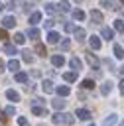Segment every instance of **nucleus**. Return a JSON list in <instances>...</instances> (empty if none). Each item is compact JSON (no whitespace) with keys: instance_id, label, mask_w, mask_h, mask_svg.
I'll return each mask as SVG.
<instances>
[{"instance_id":"12","label":"nucleus","mask_w":124,"mask_h":126,"mask_svg":"<svg viewBox=\"0 0 124 126\" xmlns=\"http://www.w3.org/2000/svg\"><path fill=\"white\" fill-rule=\"evenodd\" d=\"M39 22H41V12H31V16H30V24L35 26V24H39Z\"/></svg>"},{"instance_id":"1","label":"nucleus","mask_w":124,"mask_h":126,"mask_svg":"<svg viewBox=\"0 0 124 126\" xmlns=\"http://www.w3.org/2000/svg\"><path fill=\"white\" fill-rule=\"evenodd\" d=\"M51 120H53L55 126H71V124L75 122V116L69 114V112H55V114L51 116Z\"/></svg>"},{"instance_id":"8","label":"nucleus","mask_w":124,"mask_h":126,"mask_svg":"<svg viewBox=\"0 0 124 126\" xmlns=\"http://www.w3.org/2000/svg\"><path fill=\"white\" fill-rule=\"evenodd\" d=\"M6 96H8V100H12V102H18V100H20V93L14 91V89H8V91H6Z\"/></svg>"},{"instance_id":"13","label":"nucleus","mask_w":124,"mask_h":126,"mask_svg":"<svg viewBox=\"0 0 124 126\" xmlns=\"http://www.w3.org/2000/svg\"><path fill=\"white\" fill-rule=\"evenodd\" d=\"M51 63H53L55 67H63V63H65V57H63V55H53V57H51Z\"/></svg>"},{"instance_id":"9","label":"nucleus","mask_w":124,"mask_h":126,"mask_svg":"<svg viewBox=\"0 0 124 126\" xmlns=\"http://www.w3.org/2000/svg\"><path fill=\"white\" fill-rule=\"evenodd\" d=\"M75 116H79L81 120H89V118H91V112H89L87 108H77V112H75Z\"/></svg>"},{"instance_id":"35","label":"nucleus","mask_w":124,"mask_h":126,"mask_svg":"<svg viewBox=\"0 0 124 126\" xmlns=\"http://www.w3.org/2000/svg\"><path fill=\"white\" fill-rule=\"evenodd\" d=\"M4 114H6V116H14V114H16V108H14V106H6V108H4Z\"/></svg>"},{"instance_id":"45","label":"nucleus","mask_w":124,"mask_h":126,"mask_svg":"<svg viewBox=\"0 0 124 126\" xmlns=\"http://www.w3.org/2000/svg\"><path fill=\"white\" fill-rule=\"evenodd\" d=\"M2 10H4V4H2V2H0V12H2Z\"/></svg>"},{"instance_id":"25","label":"nucleus","mask_w":124,"mask_h":126,"mask_svg":"<svg viewBox=\"0 0 124 126\" xmlns=\"http://www.w3.org/2000/svg\"><path fill=\"white\" fill-rule=\"evenodd\" d=\"M71 14H73V18H75V20H79V22H81V20H85V12H83L81 8H77V10H73Z\"/></svg>"},{"instance_id":"31","label":"nucleus","mask_w":124,"mask_h":126,"mask_svg":"<svg viewBox=\"0 0 124 126\" xmlns=\"http://www.w3.org/2000/svg\"><path fill=\"white\" fill-rule=\"evenodd\" d=\"M22 59H24L26 63H33V55H31V51H22Z\"/></svg>"},{"instance_id":"6","label":"nucleus","mask_w":124,"mask_h":126,"mask_svg":"<svg viewBox=\"0 0 124 126\" xmlns=\"http://www.w3.org/2000/svg\"><path fill=\"white\" fill-rule=\"evenodd\" d=\"M100 35L110 41V39H114V30H112V28H102V30H100Z\"/></svg>"},{"instance_id":"20","label":"nucleus","mask_w":124,"mask_h":126,"mask_svg":"<svg viewBox=\"0 0 124 126\" xmlns=\"http://www.w3.org/2000/svg\"><path fill=\"white\" fill-rule=\"evenodd\" d=\"M73 33H75V37H77V41H83V39H85V35H87L83 28H75V32H73Z\"/></svg>"},{"instance_id":"10","label":"nucleus","mask_w":124,"mask_h":126,"mask_svg":"<svg viewBox=\"0 0 124 126\" xmlns=\"http://www.w3.org/2000/svg\"><path fill=\"white\" fill-rule=\"evenodd\" d=\"M4 53H8V55H16L18 49H16L14 43H8V41H6V43H4Z\"/></svg>"},{"instance_id":"28","label":"nucleus","mask_w":124,"mask_h":126,"mask_svg":"<svg viewBox=\"0 0 124 126\" xmlns=\"http://www.w3.org/2000/svg\"><path fill=\"white\" fill-rule=\"evenodd\" d=\"M81 87L87 89V91H91V89H94V81H93V79H85V81L81 83Z\"/></svg>"},{"instance_id":"46","label":"nucleus","mask_w":124,"mask_h":126,"mask_svg":"<svg viewBox=\"0 0 124 126\" xmlns=\"http://www.w3.org/2000/svg\"><path fill=\"white\" fill-rule=\"evenodd\" d=\"M75 2H77V4H79V2H83V0H75Z\"/></svg>"},{"instance_id":"30","label":"nucleus","mask_w":124,"mask_h":126,"mask_svg":"<svg viewBox=\"0 0 124 126\" xmlns=\"http://www.w3.org/2000/svg\"><path fill=\"white\" fill-rule=\"evenodd\" d=\"M114 55H116L118 59H122V57H124V49H122V45L114 43Z\"/></svg>"},{"instance_id":"44","label":"nucleus","mask_w":124,"mask_h":126,"mask_svg":"<svg viewBox=\"0 0 124 126\" xmlns=\"http://www.w3.org/2000/svg\"><path fill=\"white\" fill-rule=\"evenodd\" d=\"M4 67H6V65H4V61H2V59H0V73H2V71H4Z\"/></svg>"},{"instance_id":"29","label":"nucleus","mask_w":124,"mask_h":126,"mask_svg":"<svg viewBox=\"0 0 124 126\" xmlns=\"http://www.w3.org/2000/svg\"><path fill=\"white\" fill-rule=\"evenodd\" d=\"M45 12H47V14H57V12H59V8H57L55 4H51V2H49V4H45Z\"/></svg>"},{"instance_id":"27","label":"nucleus","mask_w":124,"mask_h":126,"mask_svg":"<svg viewBox=\"0 0 124 126\" xmlns=\"http://www.w3.org/2000/svg\"><path fill=\"white\" fill-rule=\"evenodd\" d=\"M8 69L18 73V69H20V61H18V59H12V61H8Z\"/></svg>"},{"instance_id":"36","label":"nucleus","mask_w":124,"mask_h":126,"mask_svg":"<svg viewBox=\"0 0 124 126\" xmlns=\"http://www.w3.org/2000/svg\"><path fill=\"white\" fill-rule=\"evenodd\" d=\"M57 8H59V12H61V10H63V12H69V10H71V6H69L67 2H61V4L57 6Z\"/></svg>"},{"instance_id":"34","label":"nucleus","mask_w":124,"mask_h":126,"mask_svg":"<svg viewBox=\"0 0 124 126\" xmlns=\"http://www.w3.org/2000/svg\"><path fill=\"white\" fill-rule=\"evenodd\" d=\"M71 49V39H63L61 41V51H69Z\"/></svg>"},{"instance_id":"19","label":"nucleus","mask_w":124,"mask_h":126,"mask_svg":"<svg viewBox=\"0 0 124 126\" xmlns=\"http://www.w3.org/2000/svg\"><path fill=\"white\" fill-rule=\"evenodd\" d=\"M41 89H43V93H53V91H55V87H53L51 81H43V83H41Z\"/></svg>"},{"instance_id":"11","label":"nucleus","mask_w":124,"mask_h":126,"mask_svg":"<svg viewBox=\"0 0 124 126\" xmlns=\"http://www.w3.org/2000/svg\"><path fill=\"white\" fill-rule=\"evenodd\" d=\"M31 112L35 116H47V108L45 106H31Z\"/></svg>"},{"instance_id":"17","label":"nucleus","mask_w":124,"mask_h":126,"mask_svg":"<svg viewBox=\"0 0 124 126\" xmlns=\"http://www.w3.org/2000/svg\"><path fill=\"white\" fill-rule=\"evenodd\" d=\"M59 37H61V35H59L57 32H49V33H47V43H57Z\"/></svg>"},{"instance_id":"50","label":"nucleus","mask_w":124,"mask_h":126,"mask_svg":"<svg viewBox=\"0 0 124 126\" xmlns=\"http://www.w3.org/2000/svg\"><path fill=\"white\" fill-rule=\"evenodd\" d=\"M33 2H37V0H33Z\"/></svg>"},{"instance_id":"16","label":"nucleus","mask_w":124,"mask_h":126,"mask_svg":"<svg viewBox=\"0 0 124 126\" xmlns=\"http://www.w3.org/2000/svg\"><path fill=\"white\" fill-rule=\"evenodd\" d=\"M24 41H26V33H22V32L14 33V43H16V45H22Z\"/></svg>"},{"instance_id":"23","label":"nucleus","mask_w":124,"mask_h":126,"mask_svg":"<svg viewBox=\"0 0 124 126\" xmlns=\"http://www.w3.org/2000/svg\"><path fill=\"white\" fill-rule=\"evenodd\" d=\"M100 6H104V8H108V10H118V6H116L112 0H100Z\"/></svg>"},{"instance_id":"48","label":"nucleus","mask_w":124,"mask_h":126,"mask_svg":"<svg viewBox=\"0 0 124 126\" xmlns=\"http://www.w3.org/2000/svg\"><path fill=\"white\" fill-rule=\"evenodd\" d=\"M61 2H67V0H61Z\"/></svg>"},{"instance_id":"3","label":"nucleus","mask_w":124,"mask_h":126,"mask_svg":"<svg viewBox=\"0 0 124 126\" xmlns=\"http://www.w3.org/2000/svg\"><path fill=\"white\" fill-rule=\"evenodd\" d=\"M69 65H71V69H73L75 73H79V71L83 69V63H81L79 57H71V59H69Z\"/></svg>"},{"instance_id":"41","label":"nucleus","mask_w":124,"mask_h":126,"mask_svg":"<svg viewBox=\"0 0 124 126\" xmlns=\"http://www.w3.org/2000/svg\"><path fill=\"white\" fill-rule=\"evenodd\" d=\"M118 89H120V93H122V94H124V79H122V81H120V83H118Z\"/></svg>"},{"instance_id":"7","label":"nucleus","mask_w":124,"mask_h":126,"mask_svg":"<svg viewBox=\"0 0 124 126\" xmlns=\"http://www.w3.org/2000/svg\"><path fill=\"white\" fill-rule=\"evenodd\" d=\"M55 93H57L59 98H61V96H67V94L71 93V89H69L67 85H59V87H55Z\"/></svg>"},{"instance_id":"4","label":"nucleus","mask_w":124,"mask_h":126,"mask_svg":"<svg viewBox=\"0 0 124 126\" xmlns=\"http://www.w3.org/2000/svg\"><path fill=\"white\" fill-rule=\"evenodd\" d=\"M16 26V18L14 16H6L4 20H2V28L4 30H10V28H14Z\"/></svg>"},{"instance_id":"33","label":"nucleus","mask_w":124,"mask_h":126,"mask_svg":"<svg viewBox=\"0 0 124 126\" xmlns=\"http://www.w3.org/2000/svg\"><path fill=\"white\" fill-rule=\"evenodd\" d=\"M14 79H16V81H18V83H26V81H28V75H26V73H20V71H18V73H16V77H14Z\"/></svg>"},{"instance_id":"24","label":"nucleus","mask_w":124,"mask_h":126,"mask_svg":"<svg viewBox=\"0 0 124 126\" xmlns=\"http://www.w3.org/2000/svg\"><path fill=\"white\" fill-rule=\"evenodd\" d=\"M116 120H118V116H116V114H108V118H104L102 126H112V124H114Z\"/></svg>"},{"instance_id":"18","label":"nucleus","mask_w":124,"mask_h":126,"mask_svg":"<svg viewBox=\"0 0 124 126\" xmlns=\"http://www.w3.org/2000/svg\"><path fill=\"white\" fill-rule=\"evenodd\" d=\"M89 43H91L93 49H100V39H98L96 35H91V37H89Z\"/></svg>"},{"instance_id":"5","label":"nucleus","mask_w":124,"mask_h":126,"mask_svg":"<svg viewBox=\"0 0 124 126\" xmlns=\"http://www.w3.org/2000/svg\"><path fill=\"white\" fill-rule=\"evenodd\" d=\"M87 63H89L93 69H98V65H100L98 57H96V55H93V53H87Z\"/></svg>"},{"instance_id":"39","label":"nucleus","mask_w":124,"mask_h":126,"mask_svg":"<svg viewBox=\"0 0 124 126\" xmlns=\"http://www.w3.org/2000/svg\"><path fill=\"white\" fill-rule=\"evenodd\" d=\"M53 24H55V20H45V28H47V30H51Z\"/></svg>"},{"instance_id":"40","label":"nucleus","mask_w":124,"mask_h":126,"mask_svg":"<svg viewBox=\"0 0 124 126\" xmlns=\"http://www.w3.org/2000/svg\"><path fill=\"white\" fill-rule=\"evenodd\" d=\"M0 39H8V33H6V30H4V28L0 30Z\"/></svg>"},{"instance_id":"26","label":"nucleus","mask_w":124,"mask_h":126,"mask_svg":"<svg viewBox=\"0 0 124 126\" xmlns=\"http://www.w3.org/2000/svg\"><path fill=\"white\" fill-rule=\"evenodd\" d=\"M28 37H30V39H37V37H39V30H37V28H30V30H28Z\"/></svg>"},{"instance_id":"42","label":"nucleus","mask_w":124,"mask_h":126,"mask_svg":"<svg viewBox=\"0 0 124 126\" xmlns=\"http://www.w3.org/2000/svg\"><path fill=\"white\" fill-rule=\"evenodd\" d=\"M104 63H106L108 67H112V69H114V63H112V59H104Z\"/></svg>"},{"instance_id":"37","label":"nucleus","mask_w":124,"mask_h":126,"mask_svg":"<svg viewBox=\"0 0 124 126\" xmlns=\"http://www.w3.org/2000/svg\"><path fill=\"white\" fill-rule=\"evenodd\" d=\"M63 30H65V32H75V26H73L71 22H65V24H63Z\"/></svg>"},{"instance_id":"47","label":"nucleus","mask_w":124,"mask_h":126,"mask_svg":"<svg viewBox=\"0 0 124 126\" xmlns=\"http://www.w3.org/2000/svg\"><path fill=\"white\" fill-rule=\"evenodd\" d=\"M118 126H124V122H120V124H118Z\"/></svg>"},{"instance_id":"22","label":"nucleus","mask_w":124,"mask_h":126,"mask_svg":"<svg viewBox=\"0 0 124 126\" xmlns=\"http://www.w3.org/2000/svg\"><path fill=\"white\" fill-rule=\"evenodd\" d=\"M63 79H65L67 83H73V81H77V73H75V71H69V73H63Z\"/></svg>"},{"instance_id":"21","label":"nucleus","mask_w":124,"mask_h":126,"mask_svg":"<svg viewBox=\"0 0 124 126\" xmlns=\"http://www.w3.org/2000/svg\"><path fill=\"white\" fill-rule=\"evenodd\" d=\"M33 51H35L37 55H41V57H45V53H47V51H45V45H43V43H35Z\"/></svg>"},{"instance_id":"15","label":"nucleus","mask_w":124,"mask_h":126,"mask_svg":"<svg viewBox=\"0 0 124 126\" xmlns=\"http://www.w3.org/2000/svg\"><path fill=\"white\" fill-rule=\"evenodd\" d=\"M65 104H67V100H63V98H55L53 100V108L57 112H61V108H65Z\"/></svg>"},{"instance_id":"43","label":"nucleus","mask_w":124,"mask_h":126,"mask_svg":"<svg viewBox=\"0 0 124 126\" xmlns=\"http://www.w3.org/2000/svg\"><path fill=\"white\" fill-rule=\"evenodd\" d=\"M118 73H120V75H122V79H124V65H122V67H118Z\"/></svg>"},{"instance_id":"2","label":"nucleus","mask_w":124,"mask_h":126,"mask_svg":"<svg viewBox=\"0 0 124 126\" xmlns=\"http://www.w3.org/2000/svg\"><path fill=\"white\" fill-rule=\"evenodd\" d=\"M89 16H91V22L93 24H102V20H104L102 18V12H98V10H91Z\"/></svg>"},{"instance_id":"38","label":"nucleus","mask_w":124,"mask_h":126,"mask_svg":"<svg viewBox=\"0 0 124 126\" xmlns=\"http://www.w3.org/2000/svg\"><path fill=\"white\" fill-rule=\"evenodd\" d=\"M18 124H20V126H30V122H28L26 116H18Z\"/></svg>"},{"instance_id":"32","label":"nucleus","mask_w":124,"mask_h":126,"mask_svg":"<svg viewBox=\"0 0 124 126\" xmlns=\"http://www.w3.org/2000/svg\"><path fill=\"white\" fill-rule=\"evenodd\" d=\"M114 30L122 33V32H124V22H122V20H114Z\"/></svg>"},{"instance_id":"49","label":"nucleus","mask_w":124,"mask_h":126,"mask_svg":"<svg viewBox=\"0 0 124 126\" xmlns=\"http://www.w3.org/2000/svg\"><path fill=\"white\" fill-rule=\"evenodd\" d=\"M120 2H122V4H124V0H120Z\"/></svg>"},{"instance_id":"14","label":"nucleus","mask_w":124,"mask_h":126,"mask_svg":"<svg viewBox=\"0 0 124 126\" xmlns=\"http://www.w3.org/2000/svg\"><path fill=\"white\" fill-rule=\"evenodd\" d=\"M110 91H112V83H110V81H104V83L100 85V93H102V94H110Z\"/></svg>"}]
</instances>
